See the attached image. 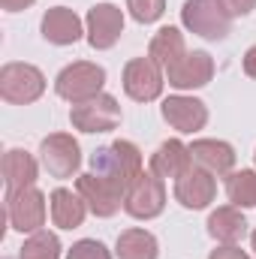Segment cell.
<instances>
[{
	"mask_svg": "<svg viewBox=\"0 0 256 259\" xmlns=\"http://www.w3.org/2000/svg\"><path fill=\"white\" fill-rule=\"evenodd\" d=\"M124 94L136 103H154L163 94L166 72L154 64L151 58H133L124 66Z\"/></svg>",
	"mask_w": 256,
	"mask_h": 259,
	"instance_id": "cell-9",
	"label": "cell"
},
{
	"mask_svg": "<svg viewBox=\"0 0 256 259\" xmlns=\"http://www.w3.org/2000/svg\"><path fill=\"white\" fill-rule=\"evenodd\" d=\"M49 211H52V223L58 229H78L88 217V202L66 187H58L49 196Z\"/></svg>",
	"mask_w": 256,
	"mask_h": 259,
	"instance_id": "cell-19",
	"label": "cell"
},
{
	"mask_svg": "<svg viewBox=\"0 0 256 259\" xmlns=\"http://www.w3.org/2000/svg\"><path fill=\"white\" fill-rule=\"evenodd\" d=\"M160 112H163V121L178 133H196L208 124V106L196 97H184V94L166 97Z\"/></svg>",
	"mask_w": 256,
	"mask_h": 259,
	"instance_id": "cell-12",
	"label": "cell"
},
{
	"mask_svg": "<svg viewBox=\"0 0 256 259\" xmlns=\"http://www.w3.org/2000/svg\"><path fill=\"white\" fill-rule=\"evenodd\" d=\"M214 78V58L208 52H187V58L181 64H175L166 72L169 88L175 91H196L205 88Z\"/></svg>",
	"mask_w": 256,
	"mask_h": 259,
	"instance_id": "cell-14",
	"label": "cell"
},
{
	"mask_svg": "<svg viewBox=\"0 0 256 259\" xmlns=\"http://www.w3.org/2000/svg\"><path fill=\"white\" fill-rule=\"evenodd\" d=\"M250 247H253V250H256V229H253V232H250Z\"/></svg>",
	"mask_w": 256,
	"mask_h": 259,
	"instance_id": "cell-31",
	"label": "cell"
},
{
	"mask_svg": "<svg viewBox=\"0 0 256 259\" xmlns=\"http://www.w3.org/2000/svg\"><path fill=\"white\" fill-rule=\"evenodd\" d=\"M69 124L81 133H109L121 124V106L112 94H100L94 100L75 103L69 109Z\"/></svg>",
	"mask_w": 256,
	"mask_h": 259,
	"instance_id": "cell-8",
	"label": "cell"
},
{
	"mask_svg": "<svg viewBox=\"0 0 256 259\" xmlns=\"http://www.w3.org/2000/svg\"><path fill=\"white\" fill-rule=\"evenodd\" d=\"M208 259H250L238 244H220L217 250H211V256Z\"/></svg>",
	"mask_w": 256,
	"mask_h": 259,
	"instance_id": "cell-28",
	"label": "cell"
},
{
	"mask_svg": "<svg viewBox=\"0 0 256 259\" xmlns=\"http://www.w3.org/2000/svg\"><path fill=\"white\" fill-rule=\"evenodd\" d=\"M103 84H106V69L100 64H91V61H75V64L64 66L55 78V94L66 100V103H84V100H94L103 94Z\"/></svg>",
	"mask_w": 256,
	"mask_h": 259,
	"instance_id": "cell-3",
	"label": "cell"
},
{
	"mask_svg": "<svg viewBox=\"0 0 256 259\" xmlns=\"http://www.w3.org/2000/svg\"><path fill=\"white\" fill-rule=\"evenodd\" d=\"M46 214H49V205H46L42 190H36V187L6 190V217L15 232H21V235L39 232L46 226Z\"/></svg>",
	"mask_w": 256,
	"mask_h": 259,
	"instance_id": "cell-5",
	"label": "cell"
},
{
	"mask_svg": "<svg viewBox=\"0 0 256 259\" xmlns=\"http://www.w3.org/2000/svg\"><path fill=\"white\" fill-rule=\"evenodd\" d=\"M241 64H244V72H247L250 78H256V46H250V49L244 52V61H241Z\"/></svg>",
	"mask_w": 256,
	"mask_h": 259,
	"instance_id": "cell-29",
	"label": "cell"
},
{
	"mask_svg": "<svg viewBox=\"0 0 256 259\" xmlns=\"http://www.w3.org/2000/svg\"><path fill=\"white\" fill-rule=\"evenodd\" d=\"M253 163H256V154H253Z\"/></svg>",
	"mask_w": 256,
	"mask_h": 259,
	"instance_id": "cell-32",
	"label": "cell"
},
{
	"mask_svg": "<svg viewBox=\"0 0 256 259\" xmlns=\"http://www.w3.org/2000/svg\"><path fill=\"white\" fill-rule=\"evenodd\" d=\"M66 259H112V253H109V247H106L103 241H97V238H81V241H75V244L69 247Z\"/></svg>",
	"mask_w": 256,
	"mask_h": 259,
	"instance_id": "cell-26",
	"label": "cell"
},
{
	"mask_svg": "<svg viewBox=\"0 0 256 259\" xmlns=\"http://www.w3.org/2000/svg\"><path fill=\"white\" fill-rule=\"evenodd\" d=\"M36 175H39V166L36 160L21 151V148H9L3 154V181H6V190H24V187H33L36 184Z\"/></svg>",
	"mask_w": 256,
	"mask_h": 259,
	"instance_id": "cell-21",
	"label": "cell"
},
{
	"mask_svg": "<svg viewBox=\"0 0 256 259\" xmlns=\"http://www.w3.org/2000/svg\"><path fill=\"white\" fill-rule=\"evenodd\" d=\"M193 163L205 172H211L214 178H226L229 172H235V148L229 142L220 139H196L190 145Z\"/></svg>",
	"mask_w": 256,
	"mask_h": 259,
	"instance_id": "cell-15",
	"label": "cell"
},
{
	"mask_svg": "<svg viewBox=\"0 0 256 259\" xmlns=\"http://www.w3.org/2000/svg\"><path fill=\"white\" fill-rule=\"evenodd\" d=\"M214 196H217V181H214V175L205 172V169H199L196 163L175 181V199H178L184 208H190V211L208 208V205L214 202Z\"/></svg>",
	"mask_w": 256,
	"mask_h": 259,
	"instance_id": "cell-13",
	"label": "cell"
},
{
	"mask_svg": "<svg viewBox=\"0 0 256 259\" xmlns=\"http://www.w3.org/2000/svg\"><path fill=\"white\" fill-rule=\"evenodd\" d=\"M39 163L52 178H72L81 166V148L69 133H52L39 142Z\"/></svg>",
	"mask_w": 256,
	"mask_h": 259,
	"instance_id": "cell-7",
	"label": "cell"
},
{
	"mask_svg": "<svg viewBox=\"0 0 256 259\" xmlns=\"http://www.w3.org/2000/svg\"><path fill=\"white\" fill-rule=\"evenodd\" d=\"M84 33H88L91 49H97V52L112 49L121 39V33H124V9L115 6V3L91 6L88 18H84Z\"/></svg>",
	"mask_w": 256,
	"mask_h": 259,
	"instance_id": "cell-10",
	"label": "cell"
},
{
	"mask_svg": "<svg viewBox=\"0 0 256 259\" xmlns=\"http://www.w3.org/2000/svg\"><path fill=\"white\" fill-rule=\"evenodd\" d=\"M75 193L88 202V211L94 217H115L124 208V193L106 184L103 178H97L94 172L75 178Z\"/></svg>",
	"mask_w": 256,
	"mask_h": 259,
	"instance_id": "cell-11",
	"label": "cell"
},
{
	"mask_svg": "<svg viewBox=\"0 0 256 259\" xmlns=\"http://www.w3.org/2000/svg\"><path fill=\"white\" fill-rule=\"evenodd\" d=\"M163 208H166V181L148 169L124 193V211L133 220H154L163 214Z\"/></svg>",
	"mask_w": 256,
	"mask_h": 259,
	"instance_id": "cell-6",
	"label": "cell"
},
{
	"mask_svg": "<svg viewBox=\"0 0 256 259\" xmlns=\"http://www.w3.org/2000/svg\"><path fill=\"white\" fill-rule=\"evenodd\" d=\"M181 24L211 42H220L232 33V18L220 9L217 0H187L181 6Z\"/></svg>",
	"mask_w": 256,
	"mask_h": 259,
	"instance_id": "cell-4",
	"label": "cell"
},
{
	"mask_svg": "<svg viewBox=\"0 0 256 259\" xmlns=\"http://www.w3.org/2000/svg\"><path fill=\"white\" fill-rule=\"evenodd\" d=\"M226 196L235 208H256V172L241 169L226 175Z\"/></svg>",
	"mask_w": 256,
	"mask_h": 259,
	"instance_id": "cell-23",
	"label": "cell"
},
{
	"mask_svg": "<svg viewBox=\"0 0 256 259\" xmlns=\"http://www.w3.org/2000/svg\"><path fill=\"white\" fill-rule=\"evenodd\" d=\"M18 259H61V238L49 229H39L27 235V241L18 250Z\"/></svg>",
	"mask_w": 256,
	"mask_h": 259,
	"instance_id": "cell-24",
	"label": "cell"
},
{
	"mask_svg": "<svg viewBox=\"0 0 256 259\" xmlns=\"http://www.w3.org/2000/svg\"><path fill=\"white\" fill-rule=\"evenodd\" d=\"M193 166V154H190V145H184L181 139H166L154 154H151V172L157 178H172L178 181L187 169Z\"/></svg>",
	"mask_w": 256,
	"mask_h": 259,
	"instance_id": "cell-17",
	"label": "cell"
},
{
	"mask_svg": "<svg viewBox=\"0 0 256 259\" xmlns=\"http://www.w3.org/2000/svg\"><path fill=\"white\" fill-rule=\"evenodd\" d=\"M36 0H0V6L6 9V12H21V9H27V6H33Z\"/></svg>",
	"mask_w": 256,
	"mask_h": 259,
	"instance_id": "cell-30",
	"label": "cell"
},
{
	"mask_svg": "<svg viewBox=\"0 0 256 259\" xmlns=\"http://www.w3.org/2000/svg\"><path fill=\"white\" fill-rule=\"evenodd\" d=\"M91 172L97 178H103L106 184H112L115 190L127 193L130 184L145 172L142 169V151L127 142V139H118L112 145H103L91 154Z\"/></svg>",
	"mask_w": 256,
	"mask_h": 259,
	"instance_id": "cell-1",
	"label": "cell"
},
{
	"mask_svg": "<svg viewBox=\"0 0 256 259\" xmlns=\"http://www.w3.org/2000/svg\"><path fill=\"white\" fill-rule=\"evenodd\" d=\"M127 9L133 15V21L139 24H154L163 18L166 12V0H127Z\"/></svg>",
	"mask_w": 256,
	"mask_h": 259,
	"instance_id": "cell-25",
	"label": "cell"
},
{
	"mask_svg": "<svg viewBox=\"0 0 256 259\" xmlns=\"http://www.w3.org/2000/svg\"><path fill=\"white\" fill-rule=\"evenodd\" d=\"M247 232V220L241 214V208L235 205H220L217 211H211L208 217V235L217 244H238Z\"/></svg>",
	"mask_w": 256,
	"mask_h": 259,
	"instance_id": "cell-20",
	"label": "cell"
},
{
	"mask_svg": "<svg viewBox=\"0 0 256 259\" xmlns=\"http://www.w3.org/2000/svg\"><path fill=\"white\" fill-rule=\"evenodd\" d=\"M46 94L42 69L24 61H9L0 66V97L12 106H30Z\"/></svg>",
	"mask_w": 256,
	"mask_h": 259,
	"instance_id": "cell-2",
	"label": "cell"
},
{
	"mask_svg": "<svg viewBox=\"0 0 256 259\" xmlns=\"http://www.w3.org/2000/svg\"><path fill=\"white\" fill-rule=\"evenodd\" d=\"M148 58L160 66L163 72H169L175 64H181V61L187 58V42H184V33H181L178 27H160V30L151 36Z\"/></svg>",
	"mask_w": 256,
	"mask_h": 259,
	"instance_id": "cell-18",
	"label": "cell"
},
{
	"mask_svg": "<svg viewBox=\"0 0 256 259\" xmlns=\"http://www.w3.org/2000/svg\"><path fill=\"white\" fill-rule=\"evenodd\" d=\"M217 3L229 18H244L256 9V0H217Z\"/></svg>",
	"mask_w": 256,
	"mask_h": 259,
	"instance_id": "cell-27",
	"label": "cell"
},
{
	"mask_svg": "<svg viewBox=\"0 0 256 259\" xmlns=\"http://www.w3.org/2000/svg\"><path fill=\"white\" fill-rule=\"evenodd\" d=\"M42 39L52 42V46H75L84 33V24L81 18L66 9V6H52L46 15H42Z\"/></svg>",
	"mask_w": 256,
	"mask_h": 259,
	"instance_id": "cell-16",
	"label": "cell"
},
{
	"mask_svg": "<svg viewBox=\"0 0 256 259\" xmlns=\"http://www.w3.org/2000/svg\"><path fill=\"white\" fill-rule=\"evenodd\" d=\"M115 256L118 259H157L160 256V244H157L154 232L133 226V229H124L118 235Z\"/></svg>",
	"mask_w": 256,
	"mask_h": 259,
	"instance_id": "cell-22",
	"label": "cell"
}]
</instances>
